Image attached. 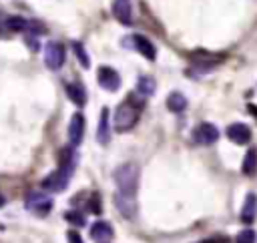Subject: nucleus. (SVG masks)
I'll use <instances>...</instances> for the list:
<instances>
[{"instance_id": "nucleus-1", "label": "nucleus", "mask_w": 257, "mask_h": 243, "mask_svg": "<svg viewBox=\"0 0 257 243\" xmlns=\"http://www.w3.org/2000/svg\"><path fill=\"white\" fill-rule=\"evenodd\" d=\"M143 106H145V98L137 102L133 94L126 96V100L120 102V104L114 108V114H112V129H114L116 133H126V131H131V129L137 125Z\"/></svg>"}, {"instance_id": "nucleus-2", "label": "nucleus", "mask_w": 257, "mask_h": 243, "mask_svg": "<svg viewBox=\"0 0 257 243\" xmlns=\"http://www.w3.org/2000/svg\"><path fill=\"white\" fill-rule=\"evenodd\" d=\"M112 177H114V185H116L118 193L135 199L137 189H139V167L133 163H124L114 169Z\"/></svg>"}, {"instance_id": "nucleus-3", "label": "nucleus", "mask_w": 257, "mask_h": 243, "mask_svg": "<svg viewBox=\"0 0 257 243\" xmlns=\"http://www.w3.org/2000/svg\"><path fill=\"white\" fill-rule=\"evenodd\" d=\"M72 171H74V163L72 165H60L56 171H52L50 175H46L42 179V189L48 193H58V191L66 189Z\"/></svg>"}, {"instance_id": "nucleus-4", "label": "nucleus", "mask_w": 257, "mask_h": 243, "mask_svg": "<svg viewBox=\"0 0 257 243\" xmlns=\"http://www.w3.org/2000/svg\"><path fill=\"white\" fill-rule=\"evenodd\" d=\"M24 205L30 213H34L38 217H44L52 209V197H48L46 193H28Z\"/></svg>"}, {"instance_id": "nucleus-5", "label": "nucleus", "mask_w": 257, "mask_h": 243, "mask_svg": "<svg viewBox=\"0 0 257 243\" xmlns=\"http://www.w3.org/2000/svg\"><path fill=\"white\" fill-rule=\"evenodd\" d=\"M64 58H66V52L60 42H48L44 46V62L50 70H58L64 64Z\"/></svg>"}, {"instance_id": "nucleus-6", "label": "nucleus", "mask_w": 257, "mask_h": 243, "mask_svg": "<svg viewBox=\"0 0 257 243\" xmlns=\"http://www.w3.org/2000/svg\"><path fill=\"white\" fill-rule=\"evenodd\" d=\"M217 139H219V131L211 123H201L193 131V141L197 145H213Z\"/></svg>"}, {"instance_id": "nucleus-7", "label": "nucleus", "mask_w": 257, "mask_h": 243, "mask_svg": "<svg viewBox=\"0 0 257 243\" xmlns=\"http://www.w3.org/2000/svg\"><path fill=\"white\" fill-rule=\"evenodd\" d=\"M96 78H98V84H100L104 90L114 92V90L120 86V76H118V72H116L114 68H110V66H100V68L96 70Z\"/></svg>"}, {"instance_id": "nucleus-8", "label": "nucleus", "mask_w": 257, "mask_h": 243, "mask_svg": "<svg viewBox=\"0 0 257 243\" xmlns=\"http://www.w3.org/2000/svg\"><path fill=\"white\" fill-rule=\"evenodd\" d=\"M84 137V116L80 112H74L68 125V141L72 147H78Z\"/></svg>"}, {"instance_id": "nucleus-9", "label": "nucleus", "mask_w": 257, "mask_h": 243, "mask_svg": "<svg viewBox=\"0 0 257 243\" xmlns=\"http://www.w3.org/2000/svg\"><path fill=\"white\" fill-rule=\"evenodd\" d=\"M227 137L235 145H245L251 139V129L247 125H243V123H233V125L227 127Z\"/></svg>"}, {"instance_id": "nucleus-10", "label": "nucleus", "mask_w": 257, "mask_h": 243, "mask_svg": "<svg viewBox=\"0 0 257 243\" xmlns=\"http://www.w3.org/2000/svg\"><path fill=\"white\" fill-rule=\"evenodd\" d=\"M131 44H133L145 58H149V60H155V58H157V48L153 46V42H151L149 38H145V36H141V34H133V36H131Z\"/></svg>"}, {"instance_id": "nucleus-11", "label": "nucleus", "mask_w": 257, "mask_h": 243, "mask_svg": "<svg viewBox=\"0 0 257 243\" xmlns=\"http://www.w3.org/2000/svg\"><path fill=\"white\" fill-rule=\"evenodd\" d=\"M191 60H193V64H195L197 68H201V70H211L213 66H217V64L223 60V56H219V54H209V52H195V54H191Z\"/></svg>"}, {"instance_id": "nucleus-12", "label": "nucleus", "mask_w": 257, "mask_h": 243, "mask_svg": "<svg viewBox=\"0 0 257 243\" xmlns=\"http://www.w3.org/2000/svg\"><path fill=\"white\" fill-rule=\"evenodd\" d=\"M257 217V195L255 193H249L245 203H243V209H241V221L243 223H253Z\"/></svg>"}, {"instance_id": "nucleus-13", "label": "nucleus", "mask_w": 257, "mask_h": 243, "mask_svg": "<svg viewBox=\"0 0 257 243\" xmlns=\"http://www.w3.org/2000/svg\"><path fill=\"white\" fill-rule=\"evenodd\" d=\"M90 237H92L96 243H106V241L112 237V227H110L106 221H96V223L90 227Z\"/></svg>"}, {"instance_id": "nucleus-14", "label": "nucleus", "mask_w": 257, "mask_h": 243, "mask_svg": "<svg viewBox=\"0 0 257 243\" xmlns=\"http://www.w3.org/2000/svg\"><path fill=\"white\" fill-rule=\"evenodd\" d=\"M112 14L120 24H131L133 22V12H131V4L128 0H116L112 4Z\"/></svg>"}, {"instance_id": "nucleus-15", "label": "nucleus", "mask_w": 257, "mask_h": 243, "mask_svg": "<svg viewBox=\"0 0 257 243\" xmlns=\"http://www.w3.org/2000/svg\"><path fill=\"white\" fill-rule=\"evenodd\" d=\"M110 133H112V129L108 127V108H102L100 110V123H98V129H96V141L100 145H108Z\"/></svg>"}, {"instance_id": "nucleus-16", "label": "nucleus", "mask_w": 257, "mask_h": 243, "mask_svg": "<svg viewBox=\"0 0 257 243\" xmlns=\"http://www.w3.org/2000/svg\"><path fill=\"white\" fill-rule=\"evenodd\" d=\"M114 205H116V209L122 213V217H128V219H133V217H135V213H137V205H135V199H131V197H124V195H120V193H116V197H114Z\"/></svg>"}, {"instance_id": "nucleus-17", "label": "nucleus", "mask_w": 257, "mask_h": 243, "mask_svg": "<svg viewBox=\"0 0 257 243\" xmlns=\"http://www.w3.org/2000/svg\"><path fill=\"white\" fill-rule=\"evenodd\" d=\"M64 90H66L68 98H70L74 104L82 106V104L86 102V90H84L82 84H78V82H68V84L64 86Z\"/></svg>"}, {"instance_id": "nucleus-18", "label": "nucleus", "mask_w": 257, "mask_h": 243, "mask_svg": "<svg viewBox=\"0 0 257 243\" xmlns=\"http://www.w3.org/2000/svg\"><path fill=\"white\" fill-rule=\"evenodd\" d=\"M241 171H243V175H247V177H253V175L257 173V149H249V151L245 153Z\"/></svg>"}, {"instance_id": "nucleus-19", "label": "nucleus", "mask_w": 257, "mask_h": 243, "mask_svg": "<svg viewBox=\"0 0 257 243\" xmlns=\"http://www.w3.org/2000/svg\"><path fill=\"white\" fill-rule=\"evenodd\" d=\"M167 108L173 110V112H183V110L187 108V98H185V94H181V92H171V94L167 96Z\"/></svg>"}, {"instance_id": "nucleus-20", "label": "nucleus", "mask_w": 257, "mask_h": 243, "mask_svg": "<svg viewBox=\"0 0 257 243\" xmlns=\"http://www.w3.org/2000/svg\"><path fill=\"white\" fill-rule=\"evenodd\" d=\"M155 78H151V76H141L139 78V82H137V90H139V94L143 96V98H147V96H151L153 92H155Z\"/></svg>"}, {"instance_id": "nucleus-21", "label": "nucleus", "mask_w": 257, "mask_h": 243, "mask_svg": "<svg viewBox=\"0 0 257 243\" xmlns=\"http://www.w3.org/2000/svg\"><path fill=\"white\" fill-rule=\"evenodd\" d=\"M6 26L10 32H22V30H26L28 20H24L22 16H10V18H6Z\"/></svg>"}, {"instance_id": "nucleus-22", "label": "nucleus", "mask_w": 257, "mask_h": 243, "mask_svg": "<svg viewBox=\"0 0 257 243\" xmlns=\"http://www.w3.org/2000/svg\"><path fill=\"white\" fill-rule=\"evenodd\" d=\"M235 243H257V233L253 229H243L235 237Z\"/></svg>"}, {"instance_id": "nucleus-23", "label": "nucleus", "mask_w": 257, "mask_h": 243, "mask_svg": "<svg viewBox=\"0 0 257 243\" xmlns=\"http://www.w3.org/2000/svg\"><path fill=\"white\" fill-rule=\"evenodd\" d=\"M72 48H74V52H76V58L80 60V64H82L84 68H88V66H90V60H88V56H86V50H84V46H82L80 42H74V44H72Z\"/></svg>"}, {"instance_id": "nucleus-24", "label": "nucleus", "mask_w": 257, "mask_h": 243, "mask_svg": "<svg viewBox=\"0 0 257 243\" xmlns=\"http://www.w3.org/2000/svg\"><path fill=\"white\" fill-rule=\"evenodd\" d=\"M64 219L66 221H70L72 225H84V215H80V211H68V213H64Z\"/></svg>"}, {"instance_id": "nucleus-25", "label": "nucleus", "mask_w": 257, "mask_h": 243, "mask_svg": "<svg viewBox=\"0 0 257 243\" xmlns=\"http://www.w3.org/2000/svg\"><path fill=\"white\" fill-rule=\"evenodd\" d=\"M88 209L92 211V213H100L102 211V205H100V197H98V193H94L92 197H90V203H88Z\"/></svg>"}, {"instance_id": "nucleus-26", "label": "nucleus", "mask_w": 257, "mask_h": 243, "mask_svg": "<svg viewBox=\"0 0 257 243\" xmlns=\"http://www.w3.org/2000/svg\"><path fill=\"white\" fill-rule=\"evenodd\" d=\"M68 241L70 243H82V239H80V235L76 231H68Z\"/></svg>"}, {"instance_id": "nucleus-27", "label": "nucleus", "mask_w": 257, "mask_h": 243, "mask_svg": "<svg viewBox=\"0 0 257 243\" xmlns=\"http://www.w3.org/2000/svg\"><path fill=\"white\" fill-rule=\"evenodd\" d=\"M197 243H223L221 239H203V241H197Z\"/></svg>"}, {"instance_id": "nucleus-28", "label": "nucleus", "mask_w": 257, "mask_h": 243, "mask_svg": "<svg viewBox=\"0 0 257 243\" xmlns=\"http://www.w3.org/2000/svg\"><path fill=\"white\" fill-rule=\"evenodd\" d=\"M249 110H251V112H255V114H257V106H253V104H251V106H249Z\"/></svg>"}, {"instance_id": "nucleus-29", "label": "nucleus", "mask_w": 257, "mask_h": 243, "mask_svg": "<svg viewBox=\"0 0 257 243\" xmlns=\"http://www.w3.org/2000/svg\"><path fill=\"white\" fill-rule=\"evenodd\" d=\"M0 205H4V199H2V195H0Z\"/></svg>"}]
</instances>
